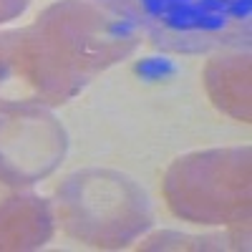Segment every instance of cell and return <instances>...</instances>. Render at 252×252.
Masks as SVG:
<instances>
[{"label":"cell","instance_id":"cell-3","mask_svg":"<svg viewBox=\"0 0 252 252\" xmlns=\"http://www.w3.org/2000/svg\"><path fill=\"white\" fill-rule=\"evenodd\" d=\"M227 8H229V15H232V20L237 26H247L250 20V10H252V0H224Z\"/></svg>","mask_w":252,"mask_h":252},{"label":"cell","instance_id":"cell-1","mask_svg":"<svg viewBox=\"0 0 252 252\" xmlns=\"http://www.w3.org/2000/svg\"><path fill=\"white\" fill-rule=\"evenodd\" d=\"M154 43L174 51H202L232 38L235 20L224 0H126Z\"/></svg>","mask_w":252,"mask_h":252},{"label":"cell","instance_id":"cell-2","mask_svg":"<svg viewBox=\"0 0 252 252\" xmlns=\"http://www.w3.org/2000/svg\"><path fill=\"white\" fill-rule=\"evenodd\" d=\"M172 71H174V66L166 58H144L141 66H139V73L146 76V78H161Z\"/></svg>","mask_w":252,"mask_h":252}]
</instances>
